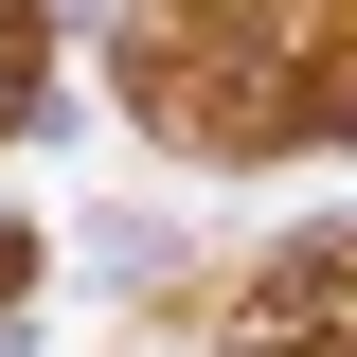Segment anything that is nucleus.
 Here are the masks:
<instances>
[{"label":"nucleus","instance_id":"obj_1","mask_svg":"<svg viewBox=\"0 0 357 357\" xmlns=\"http://www.w3.org/2000/svg\"><path fill=\"white\" fill-rule=\"evenodd\" d=\"M18 268H36V250H18V232H0V286H18Z\"/></svg>","mask_w":357,"mask_h":357}]
</instances>
